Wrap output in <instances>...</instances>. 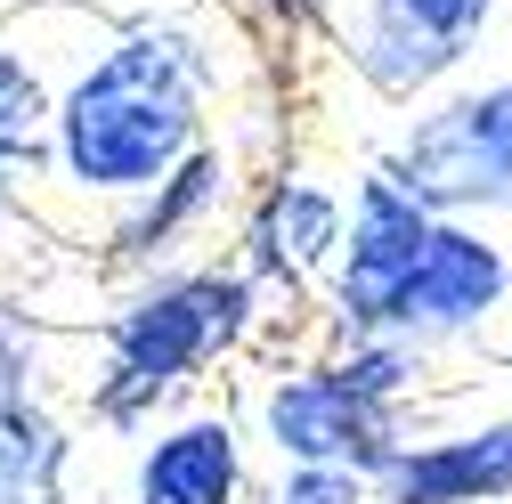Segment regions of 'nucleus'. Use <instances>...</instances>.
Wrapping results in <instances>:
<instances>
[{"instance_id": "obj_17", "label": "nucleus", "mask_w": 512, "mask_h": 504, "mask_svg": "<svg viewBox=\"0 0 512 504\" xmlns=\"http://www.w3.org/2000/svg\"><path fill=\"white\" fill-rule=\"evenodd\" d=\"M252 504H374V480L326 464H269L252 480Z\"/></svg>"}, {"instance_id": "obj_8", "label": "nucleus", "mask_w": 512, "mask_h": 504, "mask_svg": "<svg viewBox=\"0 0 512 504\" xmlns=\"http://www.w3.org/2000/svg\"><path fill=\"white\" fill-rule=\"evenodd\" d=\"M244 204V147L236 139H196L147 196H131L122 212H106L90 228V261L114 269V277H139V269H163V261H187L220 220H236Z\"/></svg>"}, {"instance_id": "obj_9", "label": "nucleus", "mask_w": 512, "mask_h": 504, "mask_svg": "<svg viewBox=\"0 0 512 504\" xmlns=\"http://www.w3.org/2000/svg\"><path fill=\"white\" fill-rule=\"evenodd\" d=\"M504 318H512V244L488 220H431V244L391 309V334L447 358L488 342Z\"/></svg>"}, {"instance_id": "obj_2", "label": "nucleus", "mask_w": 512, "mask_h": 504, "mask_svg": "<svg viewBox=\"0 0 512 504\" xmlns=\"http://www.w3.org/2000/svg\"><path fill=\"white\" fill-rule=\"evenodd\" d=\"M277 326V301L252 285L228 252L114 277L106 309L90 318V374H82V423L106 439H139L171 407H187L212 374L244 366Z\"/></svg>"}, {"instance_id": "obj_1", "label": "nucleus", "mask_w": 512, "mask_h": 504, "mask_svg": "<svg viewBox=\"0 0 512 504\" xmlns=\"http://www.w3.org/2000/svg\"><path fill=\"white\" fill-rule=\"evenodd\" d=\"M220 90H228V57L204 17L139 9L90 33V49L57 82L49 179L33 196V220L49 236H74L147 196L196 139H212Z\"/></svg>"}, {"instance_id": "obj_13", "label": "nucleus", "mask_w": 512, "mask_h": 504, "mask_svg": "<svg viewBox=\"0 0 512 504\" xmlns=\"http://www.w3.org/2000/svg\"><path fill=\"white\" fill-rule=\"evenodd\" d=\"M82 439L49 407V391L0 407V504H74Z\"/></svg>"}, {"instance_id": "obj_12", "label": "nucleus", "mask_w": 512, "mask_h": 504, "mask_svg": "<svg viewBox=\"0 0 512 504\" xmlns=\"http://www.w3.org/2000/svg\"><path fill=\"white\" fill-rule=\"evenodd\" d=\"M57 82H66V66H57L49 49H33V17H25V25H0V196L25 204V212H33L41 179H49ZM33 228H41V220H33Z\"/></svg>"}, {"instance_id": "obj_5", "label": "nucleus", "mask_w": 512, "mask_h": 504, "mask_svg": "<svg viewBox=\"0 0 512 504\" xmlns=\"http://www.w3.org/2000/svg\"><path fill=\"white\" fill-rule=\"evenodd\" d=\"M244 431L269 464H326V472H358V480H382L407 448V415L382 407L366 391H350L326 350H293V358H269L244 391Z\"/></svg>"}, {"instance_id": "obj_14", "label": "nucleus", "mask_w": 512, "mask_h": 504, "mask_svg": "<svg viewBox=\"0 0 512 504\" xmlns=\"http://www.w3.org/2000/svg\"><path fill=\"white\" fill-rule=\"evenodd\" d=\"M334 358V374L350 391H366V399H382V407H399V415H415L431 391H439V358L423 350V342H407V334H350V342H317Z\"/></svg>"}, {"instance_id": "obj_18", "label": "nucleus", "mask_w": 512, "mask_h": 504, "mask_svg": "<svg viewBox=\"0 0 512 504\" xmlns=\"http://www.w3.org/2000/svg\"><path fill=\"white\" fill-rule=\"evenodd\" d=\"M0 228H25V236H33V212H25V204H9V196H0Z\"/></svg>"}, {"instance_id": "obj_7", "label": "nucleus", "mask_w": 512, "mask_h": 504, "mask_svg": "<svg viewBox=\"0 0 512 504\" xmlns=\"http://www.w3.org/2000/svg\"><path fill=\"white\" fill-rule=\"evenodd\" d=\"M342 252V179L277 155L261 179H244L236 204V252L228 261L285 309H309Z\"/></svg>"}, {"instance_id": "obj_16", "label": "nucleus", "mask_w": 512, "mask_h": 504, "mask_svg": "<svg viewBox=\"0 0 512 504\" xmlns=\"http://www.w3.org/2000/svg\"><path fill=\"white\" fill-rule=\"evenodd\" d=\"M41 374H49L41 318H33V309H25L9 285H0V407H9V399H33V391H49Z\"/></svg>"}, {"instance_id": "obj_3", "label": "nucleus", "mask_w": 512, "mask_h": 504, "mask_svg": "<svg viewBox=\"0 0 512 504\" xmlns=\"http://www.w3.org/2000/svg\"><path fill=\"white\" fill-rule=\"evenodd\" d=\"M374 171L439 220L512 212V74H464L391 122Z\"/></svg>"}, {"instance_id": "obj_4", "label": "nucleus", "mask_w": 512, "mask_h": 504, "mask_svg": "<svg viewBox=\"0 0 512 504\" xmlns=\"http://www.w3.org/2000/svg\"><path fill=\"white\" fill-rule=\"evenodd\" d=\"M504 33H512V0H350L326 49L374 106L407 114L431 90L464 82Z\"/></svg>"}, {"instance_id": "obj_10", "label": "nucleus", "mask_w": 512, "mask_h": 504, "mask_svg": "<svg viewBox=\"0 0 512 504\" xmlns=\"http://www.w3.org/2000/svg\"><path fill=\"white\" fill-rule=\"evenodd\" d=\"M252 431L220 399H187L122 456L114 504H252Z\"/></svg>"}, {"instance_id": "obj_11", "label": "nucleus", "mask_w": 512, "mask_h": 504, "mask_svg": "<svg viewBox=\"0 0 512 504\" xmlns=\"http://www.w3.org/2000/svg\"><path fill=\"white\" fill-rule=\"evenodd\" d=\"M374 504H512V407L407 415V448L382 464Z\"/></svg>"}, {"instance_id": "obj_6", "label": "nucleus", "mask_w": 512, "mask_h": 504, "mask_svg": "<svg viewBox=\"0 0 512 504\" xmlns=\"http://www.w3.org/2000/svg\"><path fill=\"white\" fill-rule=\"evenodd\" d=\"M431 220L399 179H382L374 163H358L342 179V252H334V269L326 285H317L309 301V326L317 342H350V334H382L391 326V309L423 261V244H431Z\"/></svg>"}, {"instance_id": "obj_15", "label": "nucleus", "mask_w": 512, "mask_h": 504, "mask_svg": "<svg viewBox=\"0 0 512 504\" xmlns=\"http://www.w3.org/2000/svg\"><path fill=\"white\" fill-rule=\"evenodd\" d=\"M236 9H244V25L261 33L269 49L301 57V49H326V33L342 25L350 0H236Z\"/></svg>"}]
</instances>
